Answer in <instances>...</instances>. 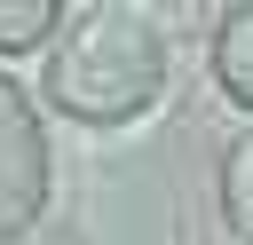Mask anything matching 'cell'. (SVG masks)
Returning <instances> with one entry per match:
<instances>
[{
    "label": "cell",
    "mask_w": 253,
    "mask_h": 245,
    "mask_svg": "<svg viewBox=\"0 0 253 245\" xmlns=\"http://www.w3.org/2000/svg\"><path fill=\"white\" fill-rule=\"evenodd\" d=\"M166 87V32L142 0H87L47 47V95L79 126H126Z\"/></svg>",
    "instance_id": "6da1fadb"
},
{
    "label": "cell",
    "mask_w": 253,
    "mask_h": 245,
    "mask_svg": "<svg viewBox=\"0 0 253 245\" xmlns=\"http://www.w3.org/2000/svg\"><path fill=\"white\" fill-rule=\"evenodd\" d=\"M40 205H47V134H40L32 95L0 71V245L24 237Z\"/></svg>",
    "instance_id": "7a4b0ae2"
},
{
    "label": "cell",
    "mask_w": 253,
    "mask_h": 245,
    "mask_svg": "<svg viewBox=\"0 0 253 245\" xmlns=\"http://www.w3.org/2000/svg\"><path fill=\"white\" fill-rule=\"evenodd\" d=\"M213 79H221L229 103L253 111V0L221 8V24H213Z\"/></svg>",
    "instance_id": "3957f363"
},
{
    "label": "cell",
    "mask_w": 253,
    "mask_h": 245,
    "mask_svg": "<svg viewBox=\"0 0 253 245\" xmlns=\"http://www.w3.org/2000/svg\"><path fill=\"white\" fill-rule=\"evenodd\" d=\"M221 221L253 245V126L221 150Z\"/></svg>",
    "instance_id": "277c9868"
},
{
    "label": "cell",
    "mask_w": 253,
    "mask_h": 245,
    "mask_svg": "<svg viewBox=\"0 0 253 245\" xmlns=\"http://www.w3.org/2000/svg\"><path fill=\"white\" fill-rule=\"evenodd\" d=\"M55 24H63L55 0H0V55H16V47H47Z\"/></svg>",
    "instance_id": "5b68a950"
}]
</instances>
